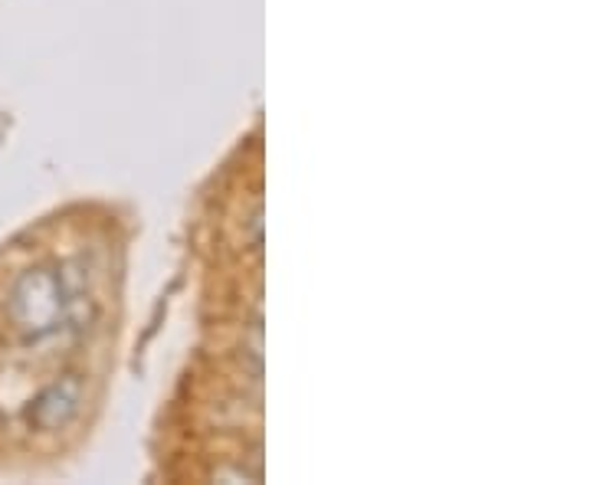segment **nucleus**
<instances>
[{"label": "nucleus", "instance_id": "f03ea898", "mask_svg": "<svg viewBox=\"0 0 590 485\" xmlns=\"http://www.w3.org/2000/svg\"><path fill=\"white\" fill-rule=\"evenodd\" d=\"M79 407H83V380L69 374V377L43 387L36 394V400L30 403L26 417H30V427L43 430V433H56L76 420Z\"/></svg>", "mask_w": 590, "mask_h": 485}, {"label": "nucleus", "instance_id": "f257e3e1", "mask_svg": "<svg viewBox=\"0 0 590 485\" xmlns=\"http://www.w3.org/2000/svg\"><path fill=\"white\" fill-rule=\"evenodd\" d=\"M83 295L69 289L66 276L46 266L26 269L7 292V315L26 342H43L56 328L73 325Z\"/></svg>", "mask_w": 590, "mask_h": 485}]
</instances>
